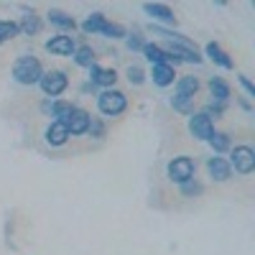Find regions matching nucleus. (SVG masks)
<instances>
[{
    "mask_svg": "<svg viewBox=\"0 0 255 255\" xmlns=\"http://www.w3.org/2000/svg\"><path fill=\"white\" fill-rule=\"evenodd\" d=\"M44 64L38 61V56H31V54H20L15 61H13V82L20 84V87H33V84H38L41 74H44Z\"/></svg>",
    "mask_w": 255,
    "mask_h": 255,
    "instance_id": "f257e3e1",
    "label": "nucleus"
},
{
    "mask_svg": "<svg viewBox=\"0 0 255 255\" xmlns=\"http://www.w3.org/2000/svg\"><path fill=\"white\" fill-rule=\"evenodd\" d=\"M97 110L105 118H120L128 110V95L120 90H102L97 95Z\"/></svg>",
    "mask_w": 255,
    "mask_h": 255,
    "instance_id": "f03ea898",
    "label": "nucleus"
},
{
    "mask_svg": "<svg viewBox=\"0 0 255 255\" xmlns=\"http://www.w3.org/2000/svg\"><path fill=\"white\" fill-rule=\"evenodd\" d=\"M38 87H41V92H44L49 100H59L64 92L69 90V74L64 69H49V72L41 74Z\"/></svg>",
    "mask_w": 255,
    "mask_h": 255,
    "instance_id": "7ed1b4c3",
    "label": "nucleus"
},
{
    "mask_svg": "<svg viewBox=\"0 0 255 255\" xmlns=\"http://www.w3.org/2000/svg\"><path fill=\"white\" fill-rule=\"evenodd\" d=\"M194 174H197V161L191 156H174L166 166V176L179 186L189 179H194Z\"/></svg>",
    "mask_w": 255,
    "mask_h": 255,
    "instance_id": "20e7f679",
    "label": "nucleus"
},
{
    "mask_svg": "<svg viewBox=\"0 0 255 255\" xmlns=\"http://www.w3.org/2000/svg\"><path fill=\"white\" fill-rule=\"evenodd\" d=\"M227 163H230L232 171H238L243 176H250L255 171V151L250 145H232Z\"/></svg>",
    "mask_w": 255,
    "mask_h": 255,
    "instance_id": "39448f33",
    "label": "nucleus"
},
{
    "mask_svg": "<svg viewBox=\"0 0 255 255\" xmlns=\"http://www.w3.org/2000/svg\"><path fill=\"white\" fill-rule=\"evenodd\" d=\"M44 49H46L51 56H64V59L69 56V59H72L74 51H77V41H74V36H69V33H54L51 38H46Z\"/></svg>",
    "mask_w": 255,
    "mask_h": 255,
    "instance_id": "423d86ee",
    "label": "nucleus"
},
{
    "mask_svg": "<svg viewBox=\"0 0 255 255\" xmlns=\"http://www.w3.org/2000/svg\"><path fill=\"white\" fill-rule=\"evenodd\" d=\"M143 13L151 20H156V26H161V28L176 26V13L163 3H143Z\"/></svg>",
    "mask_w": 255,
    "mask_h": 255,
    "instance_id": "0eeeda50",
    "label": "nucleus"
},
{
    "mask_svg": "<svg viewBox=\"0 0 255 255\" xmlns=\"http://www.w3.org/2000/svg\"><path fill=\"white\" fill-rule=\"evenodd\" d=\"M189 133L194 140H209L215 135V120H209L204 113L189 115Z\"/></svg>",
    "mask_w": 255,
    "mask_h": 255,
    "instance_id": "6e6552de",
    "label": "nucleus"
},
{
    "mask_svg": "<svg viewBox=\"0 0 255 255\" xmlns=\"http://www.w3.org/2000/svg\"><path fill=\"white\" fill-rule=\"evenodd\" d=\"M90 120H92V115L84 110V108H74L72 113H69V118L64 120V125H67V130H69V135H74V138H79V135H87V128H90Z\"/></svg>",
    "mask_w": 255,
    "mask_h": 255,
    "instance_id": "1a4fd4ad",
    "label": "nucleus"
},
{
    "mask_svg": "<svg viewBox=\"0 0 255 255\" xmlns=\"http://www.w3.org/2000/svg\"><path fill=\"white\" fill-rule=\"evenodd\" d=\"M87 72H90L87 79H90V84H92L95 90H97V87H102V90H113V87H115V82H118V72H115V69H102L97 61L92 64Z\"/></svg>",
    "mask_w": 255,
    "mask_h": 255,
    "instance_id": "9d476101",
    "label": "nucleus"
},
{
    "mask_svg": "<svg viewBox=\"0 0 255 255\" xmlns=\"http://www.w3.org/2000/svg\"><path fill=\"white\" fill-rule=\"evenodd\" d=\"M69 138H72V135H69V130H67V125L59 123V120H51V123L46 125V130H44V140H46V145H51V148L67 145Z\"/></svg>",
    "mask_w": 255,
    "mask_h": 255,
    "instance_id": "9b49d317",
    "label": "nucleus"
},
{
    "mask_svg": "<svg viewBox=\"0 0 255 255\" xmlns=\"http://www.w3.org/2000/svg\"><path fill=\"white\" fill-rule=\"evenodd\" d=\"M46 20H49V26H54L59 33H72V31L77 28V20H74L69 13L59 10V8H51V10L46 13Z\"/></svg>",
    "mask_w": 255,
    "mask_h": 255,
    "instance_id": "f8f14e48",
    "label": "nucleus"
},
{
    "mask_svg": "<svg viewBox=\"0 0 255 255\" xmlns=\"http://www.w3.org/2000/svg\"><path fill=\"white\" fill-rule=\"evenodd\" d=\"M207 174H209V179H215V181H230L232 179V168H230L227 158L212 156V158H207Z\"/></svg>",
    "mask_w": 255,
    "mask_h": 255,
    "instance_id": "ddd939ff",
    "label": "nucleus"
},
{
    "mask_svg": "<svg viewBox=\"0 0 255 255\" xmlns=\"http://www.w3.org/2000/svg\"><path fill=\"white\" fill-rule=\"evenodd\" d=\"M204 54L209 56L212 64H217L220 69H235V61L230 59L227 51H222V46L217 44V41H209V44L204 46Z\"/></svg>",
    "mask_w": 255,
    "mask_h": 255,
    "instance_id": "4468645a",
    "label": "nucleus"
},
{
    "mask_svg": "<svg viewBox=\"0 0 255 255\" xmlns=\"http://www.w3.org/2000/svg\"><path fill=\"white\" fill-rule=\"evenodd\" d=\"M153 79L156 87H171V84H176V69L168 67V64H156V67H151V74H148Z\"/></svg>",
    "mask_w": 255,
    "mask_h": 255,
    "instance_id": "2eb2a0df",
    "label": "nucleus"
},
{
    "mask_svg": "<svg viewBox=\"0 0 255 255\" xmlns=\"http://www.w3.org/2000/svg\"><path fill=\"white\" fill-rule=\"evenodd\" d=\"M18 28L23 36H38L41 28H44V20H41V15L36 10H26L23 18L18 20Z\"/></svg>",
    "mask_w": 255,
    "mask_h": 255,
    "instance_id": "dca6fc26",
    "label": "nucleus"
},
{
    "mask_svg": "<svg viewBox=\"0 0 255 255\" xmlns=\"http://www.w3.org/2000/svg\"><path fill=\"white\" fill-rule=\"evenodd\" d=\"M207 87H209V92H212V100H215V102H225V105H227V100L232 97L230 84H227L222 77H209Z\"/></svg>",
    "mask_w": 255,
    "mask_h": 255,
    "instance_id": "f3484780",
    "label": "nucleus"
},
{
    "mask_svg": "<svg viewBox=\"0 0 255 255\" xmlns=\"http://www.w3.org/2000/svg\"><path fill=\"white\" fill-rule=\"evenodd\" d=\"M105 23H108V15L97 10V13H90L87 18H84L79 28H82L84 33H87V36H100V31H102V26H105Z\"/></svg>",
    "mask_w": 255,
    "mask_h": 255,
    "instance_id": "a211bd4d",
    "label": "nucleus"
},
{
    "mask_svg": "<svg viewBox=\"0 0 255 255\" xmlns=\"http://www.w3.org/2000/svg\"><path fill=\"white\" fill-rule=\"evenodd\" d=\"M202 87V82L194 77V74H184V77H176V92L179 95H186V97H197Z\"/></svg>",
    "mask_w": 255,
    "mask_h": 255,
    "instance_id": "6ab92c4d",
    "label": "nucleus"
},
{
    "mask_svg": "<svg viewBox=\"0 0 255 255\" xmlns=\"http://www.w3.org/2000/svg\"><path fill=\"white\" fill-rule=\"evenodd\" d=\"M143 56H145V61L151 64V67H156V64H168V54H166L163 46H158V44H148V41H145Z\"/></svg>",
    "mask_w": 255,
    "mask_h": 255,
    "instance_id": "aec40b11",
    "label": "nucleus"
},
{
    "mask_svg": "<svg viewBox=\"0 0 255 255\" xmlns=\"http://www.w3.org/2000/svg\"><path fill=\"white\" fill-rule=\"evenodd\" d=\"M77 108V105L74 102H69V100H51V118L54 120H59V123H64V120H67L69 118V113Z\"/></svg>",
    "mask_w": 255,
    "mask_h": 255,
    "instance_id": "412c9836",
    "label": "nucleus"
},
{
    "mask_svg": "<svg viewBox=\"0 0 255 255\" xmlns=\"http://www.w3.org/2000/svg\"><path fill=\"white\" fill-rule=\"evenodd\" d=\"M74 64H77V67H82V69H90L92 67V64H95V49L92 46H87V44H84V46H77V51H74Z\"/></svg>",
    "mask_w": 255,
    "mask_h": 255,
    "instance_id": "4be33fe9",
    "label": "nucleus"
},
{
    "mask_svg": "<svg viewBox=\"0 0 255 255\" xmlns=\"http://www.w3.org/2000/svg\"><path fill=\"white\" fill-rule=\"evenodd\" d=\"M171 108L176 110V113H181V115H194V97H186V95H179V92H174V97H171Z\"/></svg>",
    "mask_w": 255,
    "mask_h": 255,
    "instance_id": "5701e85b",
    "label": "nucleus"
},
{
    "mask_svg": "<svg viewBox=\"0 0 255 255\" xmlns=\"http://www.w3.org/2000/svg\"><path fill=\"white\" fill-rule=\"evenodd\" d=\"M15 36H20L18 20H10V18H0V44H5V41H13Z\"/></svg>",
    "mask_w": 255,
    "mask_h": 255,
    "instance_id": "b1692460",
    "label": "nucleus"
},
{
    "mask_svg": "<svg viewBox=\"0 0 255 255\" xmlns=\"http://www.w3.org/2000/svg\"><path fill=\"white\" fill-rule=\"evenodd\" d=\"M207 143L212 145V151H215V156H222V153H227L230 148H232L230 135H227V133H217V130H215V135H212Z\"/></svg>",
    "mask_w": 255,
    "mask_h": 255,
    "instance_id": "393cba45",
    "label": "nucleus"
},
{
    "mask_svg": "<svg viewBox=\"0 0 255 255\" xmlns=\"http://www.w3.org/2000/svg\"><path fill=\"white\" fill-rule=\"evenodd\" d=\"M100 36L102 38H125L128 36V31H125V26H120V23H113V20H108V23L102 26V31H100Z\"/></svg>",
    "mask_w": 255,
    "mask_h": 255,
    "instance_id": "a878e982",
    "label": "nucleus"
},
{
    "mask_svg": "<svg viewBox=\"0 0 255 255\" xmlns=\"http://www.w3.org/2000/svg\"><path fill=\"white\" fill-rule=\"evenodd\" d=\"M225 110H227V105L225 102H215V100H209L207 105H204V115L209 118V120H220L222 115H225Z\"/></svg>",
    "mask_w": 255,
    "mask_h": 255,
    "instance_id": "bb28decb",
    "label": "nucleus"
},
{
    "mask_svg": "<svg viewBox=\"0 0 255 255\" xmlns=\"http://www.w3.org/2000/svg\"><path fill=\"white\" fill-rule=\"evenodd\" d=\"M125 77H128V82L133 84V87H140V84L145 82V72H143V67H138V64H130V67L125 69Z\"/></svg>",
    "mask_w": 255,
    "mask_h": 255,
    "instance_id": "cd10ccee",
    "label": "nucleus"
},
{
    "mask_svg": "<svg viewBox=\"0 0 255 255\" xmlns=\"http://www.w3.org/2000/svg\"><path fill=\"white\" fill-rule=\"evenodd\" d=\"M179 191H181V197H199L202 194V191H204V186L197 181V179H189V181H184L181 186H179Z\"/></svg>",
    "mask_w": 255,
    "mask_h": 255,
    "instance_id": "c85d7f7f",
    "label": "nucleus"
},
{
    "mask_svg": "<svg viewBox=\"0 0 255 255\" xmlns=\"http://www.w3.org/2000/svg\"><path fill=\"white\" fill-rule=\"evenodd\" d=\"M105 133H108V125H105V120L102 118H92L90 120V128H87V135L90 138H105Z\"/></svg>",
    "mask_w": 255,
    "mask_h": 255,
    "instance_id": "c756f323",
    "label": "nucleus"
},
{
    "mask_svg": "<svg viewBox=\"0 0 255 255\" xmlns=\"http://www.w3.org/2000/svg\"><path fill=\"white\" fill-rule=\"evenodd\" d=\"M125 46L130 49V51H143L145 41H143V36H138V33H128V36H125Z\"/></svg>",
    "mask_w": 255,
    "mask_h": 255,
    "instance_id": "7c9ffc66",
    "label": "nucleus"
},
{
    "mask_svg": "<svg viewBox=\"0 0 255 255\" xmlns=\"http://www.w3.org/2000/svg\"><path fill=\"white\" fill-rule=\"evenodd\" d=\"M238 82H240V87L245 90V95H248V97H255V84L250 82V77L240 74V77H238Z\"/></svg>",
    "mask_w": 255,
    "mask_h": 255,
    "instance_id": "2f4dec72",
    "label": "nucleus"
},
{
    "mask_svg": "<svg viewBox=\"0 0 255 255\" xmlns=\"http://www.w3.org/2000/svg\"><path fill=\"white\" fill-rule=\"evenodd\" d=\"M240 108H243L245 113H250V110H253V105H250V100H245V97H243V100H240Z\"/></svg>",
    "mask_w": 255,
    "mask_h": 255,
    "instance_id": "473e14b6",
    "label": "nucleus"
},
{
    "mask_svg": "<svg viewBox=\"0 0 255 255\" xmlns=\"http://www.w3.org/2000/svg\"><path fill=\"white\" fill-rule=\"evenodd\" d=\"M41 110L49 115V113H51V100H44V102H41Z\"/></svg>",
    "mask_w": 255,
    "mask_h": 255,
    "instance_id": "72a5a7b5",
    "label": "nucleus"
}]
</instances>
